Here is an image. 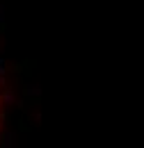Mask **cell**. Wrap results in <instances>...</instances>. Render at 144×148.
<instances>
[{
  "label": "cell",
  "instance_id": "2",
  "mask_svg": "<svg viewBox=\"0 0 144 148\" xmlns=\"http://www.w3.org/2000/svg\"><path fill=\"white\" fill-rule=\"evenodd\" d=\"M2 103H5L7 107H12V105L16 103V96H14V91H5V96H2Z\"/></svg>",
  "mask_w": 144,
  "mask_h": 148
},
{
  "label": "cell",
  "instance_id": "4",
  "mask_svg": "<svg viewBox=\"0 0 144 148\" xmlns=\"http://www.w3.org/2000/svg\"><path fill=\"white\" fill-rule=\"evenodd\" d=\"M25 93H28V96H32V98H37V96H39V93H41V89H39V87H37V84H30V87H28V89H25Z\"/></svg>",
  "mask_w": 144,
  "mask_h": 148
},
{
  "label": "cell",
  "instance_id": "1",
  "mask_svg": "<svg viewBox=\"0 0 144 148\" xmlns=\"http://www.w3.org/2000/svg\"><path fill=\"white\" fill-rule=\"evenodd\" d=\"M14 146H16V134H14V132H7V134H5L2 148H14Z\"/></svg>",
  "mask_w": 144,
  "mask_h": 148
},
{
  "label": "cell",
  "instance_id": "5",
  "mask_svg": "<svg viewBox=\"0 0 144 148\" xmlns=\"http://www.w3.org/2000/svg\"><path fill=\"white\" fill-rule=\"evenodd\" d=\"M5 21V5H0V23Z\"/></svg>",
  "mask_w": 144,
  "mask_h": 148
},
{
  "label": "cell",
  "instance_id": "3",
  "mask_svg": "<svg viewBox=\"0 0 144 148\" xmlns=\"http://www.w3.org/2000/svg\"><path fill=\"white\" fill-rule=\"evenodd\" d=\"M5 73H7V62L0 57V87H5Z\"/></svg>",
  "mask_w": 144,
  "mask_h": 148
}]
</instances>
